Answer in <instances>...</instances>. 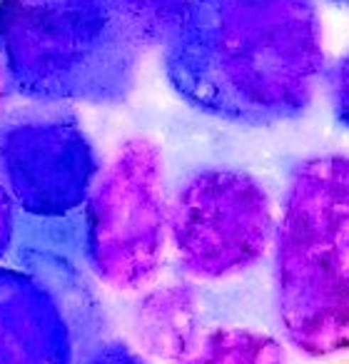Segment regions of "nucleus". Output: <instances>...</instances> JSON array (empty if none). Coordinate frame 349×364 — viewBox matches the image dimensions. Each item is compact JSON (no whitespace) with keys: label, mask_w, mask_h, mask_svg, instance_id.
<instances>
[{"label":"nucleus","mask_w":349,"mask_h":364,"mask_svg":"<svg viewBox=\"0 0 349 364\" xmlns=\"http://www.w3.org/2000/svg\"><path fill=\"white\" fill-rule=\"evenodd\" d=\"M170 90L190 110L272 127L309 110L324 73L314 0H213L162 48Z\"/></svg>","instance_id":"obj_1"},{"label":"nucleus","mask_w":349,"mask_h":364,"mask_svg":"<svg viewBox=\"0 0 349 364\" xmlns=\"http://www.w3.org/2000/svg\"><path fill=\"white\" fill-rule=\"evenodd\" d=\"M272 242L287 342L309 359L349 354V155L294 162Z\"/></svg>","instance_id":"obj_2"},{"label":"nucleus","mask_w":349,"mask_h":364,"mask_svg":"<svg viewBox=\"0 0 349 364\" xmlns=\"http://www.w3.org/2000/svg\"><path fill=\"white\" fill-rule=\"evenodd\" d=\"M0 65L33 105L127 102L140 46L115 0H0Z\"/></svg>","instance_id":"obj_3"},{"label":"nucleus","mask_w":349,"mask_h":364,"mask_svg":"<svg viewBox=\"0 0 349 364\" xmlns=\"http://www.w3.org/2000/svg\"><path fill=\"white\" fill-rule=\"evenodd\" d=\"M167 213L162 150L147 137H130L100 170L80 215L92 274L112 289L145 284L165 259Z\"/></svg>","instance_id":"obj_4"},{"label":"nucleus","mask_w":349,"mask_h":364,"mask_svg":"<svg viewBox=\"0 0 349 364\" xmlns=\"http://www.w3.org/2000/svg\"><path fill=\"white\" fill-rule=\"evenodd\" d=\"M274 225L269 193L240 167H195L170 195V242L180 269L198 282L252 269L272 245Z\"/></svg>","instance_id":"obj_5"},{"label":"nucleus","mask_w":349,"mask_h":364,"mask_svg":"<svg viewBox=\"0 0 349 364\" xmlns=\"http://www.w3.org/2000/svg\"><path fill=\"white\" fill-rule=\"evenodd\" d=\"M100 170V152L70 107H13L0 117V185L18 215L41 223L82 215Z\"/></svg>","instance_id":"obj_6"},{"label":"nucleus","mask_w":349,"mask_h":364,"mask_svg":"<svg viewBox=\"0 0 349 364\" xmlns=\"http://www.w3.org/2000/svg\"><path fill=\"white\" fill-rule=\"evenodd\" d=\"M213 0H115L140 48H165Z\"/></svg>","instance_id":"obj_7"},{"label":"nucleus","mask_w":349,"mask_h":364,"mask_svg":"<svg viewBox=\"0 0 349 364\" xmlns=\"http://www.w3.org/2000/svg\"><path fill=\"white\" fill-rule=\"evenodd\" d=\"M188 364H284L282 344L245 327H220L203 339Z\"/></svg>","instance_id":"obj_8"},{"label":"nucleus","mask_w":349,"mask_h":364,"mask_svg":"<svg viewBox=\"0 0 349 364\" xmlns=\"http://www.w3.org/2000/svg\"><path fill=\"white\" fill-rule=\"evenodd\" d=\"M327 95L334 120L349 132V50L327 70Z\"/></svg>","instance_id":"obj_9"},{"label":"nucleus","mask_w":349,"mask_h":364,"mask_svg":"<svg viewBox=\"0 0 349 364\" xmlns=\"http://www.w3.org/2000/svg\"><path fill=\"white\" fill-rule=\"evenodd\" d=\"M18 232V210L13 205L11 195L0 185V259L6 257L13 247V240Z\"/></svg>","instance_id":"obj_10"},{"label":"nucleus","mask_w":349,"mask_h":364,"mask_svg":"<svg viewBox=\"0 0 349 364\" xmlns=\"http://www.w3.org/2000/svg\"><path fill=\"white\" fill-rule=\"evenodd\" d=\"M11 97H13L11 85H8L6 70H3V65H0V117H3V112L8 110V102H11Z\"/></svg>","instance_id":"obj_11"},{"label":"nucleus","mask_w":349,"mask_h":364,"mask_svg":"<svg viewBox=\"0 0 349 364\" xmlns=\"http://www.w3.org/2000/svg\"><path fill=\"white\" fill-rule=\"evenodd\" d=\"M329 3H334L339 8H349V0H329Z\"/></svg>","instance_id":"obj_12"}]
</instances>
